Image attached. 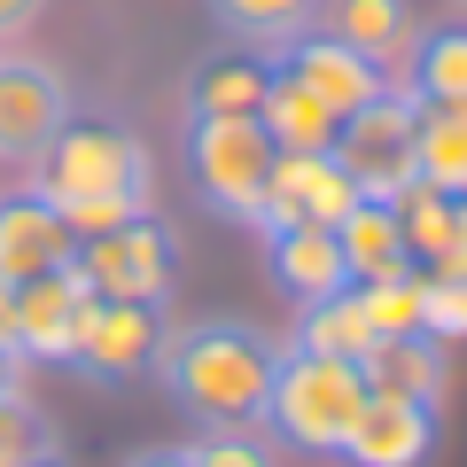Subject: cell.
Masks as SVG:
<instances>
[{
    "label": "cell",
    "mask_w": 467,
    "mask_h": 467,
    "mask_svg": "<svg viewBox=\"0 0 467 467\" xmlns=\"http://www.w3.org/2000/svg\"><path fill=\"white\" fill-rule=\"evenodd\" d=\"M429 451H436V405L367 389V405H358V420H350L335 460H350V467H429Z\"/></svg>",
    "instance_id": "obj_12"
},
{
    "label": "cell",
    "mask_w": 467,
    "mask_h": 467,
    "mask_svg": "<svg viewBox=\"0 0 467 467\" xmlns=\"http://www.w3.org/2000/svg\"><path fill=\"white\" fill-rule=\"evenodd\" d=\"M281 343L250 319H180L156 343V382L195 429H265Z\"/></svg>",
    "instance_id": "obj_1"
},
{
    "label": "cell",
    "mask_w": 467,
    "mask_h": 467,
    "mask_svg": "<svg viewBox=\"0 0 467 467\" xmlns=\"http://www.w3.org/2000/svg\"><path fill=\"white\" fill-rule=\"evenodd\" d=\"M257 125L273 133V149H281V156H312V149H327V140H335V109H327V101H312L296 78H281V70L265 78Z\"/></svg>",
    "instance_id": "obj_21"
},
{
    "label": "cell",
    "mask_w": 467,
    "mask_h": 467,
    "mask_svg": "<svg viewBox=\"0 0 467 467\" xmlns=\"http://www.w3.org/2000/svg\"><path fill=\"white\" fill-rule=\"evenodd\" d=\"M358 312H367L374 335H413V327H420V273L367 281V288H358Z\"/></svg>",
    "instance_id": "obj_26"
},
{
    "label": "cell",
    "mask_w": 467,
    "mask_h": 467,
    "mask_svg": "<svg viewBox=\"0 0 467 467\" xmlns=\"http://www.w3.org/2000/svg\"><path fill=\"white\" fill-rule=\"evenodd\" d=\"M367 405V374L358 358H327V350H281V367H273V398H265V429L288 436L296 451H343L350 420Z\"/></svg>",
    "instance_id": "obj_3"
},
{
    "label": "cell",
    "mask_w": 467,
    "mask_h": 467,
    "mask_svg": "<svg viewBox=\"0 0 467 467\" xmlns=\"http://www.w3.org/2000/svg\"><path fill=\"white\" fill-rule=\"evenodd\" d=\"M195 467H273V451L257 444V429H202V444H187Z\"/></svg>",
    "instance_id": "obj_28"
},
{
    "label": "cell",
    "mask_w": 467,
    "mask_h": 467,
    "mask_svg": "<svg viewBox=\"0 0 467 467\" xmlns=\"http://www.w3.org/2000/svg\"><path fill=\"white\" fill-rule=\"evenodd\" d=\"M312 24H319L327 39H343V47L374 55L382 70H398V63H405V47H413V32H420L413 0H319Z\"/></svg>",
    "instance_id": "obj_16"
},
{
    "label": "cell",
    "mask_w": 467,
    "mask_h": 467,
    "mask_svg": "<svg viewBox=\"0 0 467 467\" xmlns=\"http://www.w3.org/2000/svg\"><path fill=\"white\" fill-rule=\"evenodd\" d=\"M451 8H467V0H451Z\"/></svg>",
    "instance_id": "obj_34"
},
{
    "label": "cell",
    "mask_w": 467,
    "mask_h": 467,
    "mask_svg": "<svg viewBox=\"0 0 467 467\" xmlns=\"http://www.w3.org/2000/svg\"><path fill=\"white\" fill-rule=\"evenodd\" d=\"M86 304H94V288H86L78 257L55 273H39V281L16 288V350L32 358V367H70V343H78V319Z\"/></svg>",
    "instance_id": "obj_10"
},
{
    "label": "cell",
    "mask_w": 467,
    "mask_h": 467,
    "mask_svg": "<svg viewBox=\"0 0 467 467\" xmlns=\"http://www.w3.org/2000/svg\"><path fill=\"white\" fill-rule=\"evenodd\" d=\"M70 125V78L39 55H0V164L24 171Z\"/></svg>",
    "instance_id": "obj_7"
},
{
    "label": "cell",
    "mask_w": 467,
    "mask_h": 467,
    "mask_svg": "<svg viewBox=\"0 0 467 467\" xmlns=\"http://www.w3.org/2000/svg\"><path fill=\"white\" fill-rule=\"evenodd\" d=\"M24 171H32V195H47L78 242L140 218L149 211V187H156L149 149H140L125 125H86V117H70Z\"/></svg>",
    "instance_id": "obj_2"
},
{
    "label": "cell",
    "mask_w": 467,
    "mask_h": 467,
    "mask_svg": "<svg viewBox=\"0 0 467 467\" xmlns=\"http://www.w3.org/2000/svg\"><path fill=\"white\" fill-rule=\"evenodd\" d=\"M24 382H32V358L0 343V398H24Z\"/></svg>",
    "instance_id": "obj_31"
},
{
    "label": "cell",
    "mask_w": 467,
    "mask_h": 467,
    "mask_svg": "<svg viewBox=\"0 0 467 467\" xmlns=\"http://www.w3.org/2000/svg\"><path fill=\"white\" fill-rule=\"evenodd\" d=\"M398 226L405 250H413V273H467V218L460 195H436V187H405L398 195Z\"/></svg>",
    "instance_id": "obj_18"
},
{
    "label": "cell",
    "mask_w": 467,
    "mask_h": 467,
    "mask_svg": "<svg viewBox=\"0 0 467 467\" xmlns=\"http://www.w3.org/2000/svg\"><path fill=\"white\" fill-rule=\"evenodd\" d=\"M350 202H358V187H350V171L335 164L327 149H312V156H273L257 234H273V226H335Z\"/></svg>",
    "instance_id": "obj_11"
},
{
    "label": "cell",
    "mask_w": 467,
    "mask_h": 467,
    "mask_svg": "<svg viewBox=\"0 0 467 467\" xmlns=\"http://www.w3.org/2000/svg\"><path fill=\"white\" fill-rule=\"evenodd\" d=\"M78 273L94 296H117V304H171L180 288V234L164 226L156 211L125 218L109 234H86L78 242Z\"/></svg>",
    "instance_id": "obj_5"
},
{
    "label": "cell",
    "mask_w": 467,
    "mask_h": 467,
    "mask_svg": "<svg viewBox=\"0 0 467 467\" xmlns=\"http://www.w3.org/2000/svg\"><path fill=\"white\" fill-rule=\"evenodd\" d=\"M39 460H63L55 420L32 398H0V467H39Z\"/></svg>",
    "instance_id": "obj_25"
},
{
    "label": "cell",
    "mask_w": 467,
    "mask_h": 467,
    "mask_svg": "<svg viewBox=\"0 0 467 467\" xmlns=\"http://www.w3.org/2000/svg\"><path fill=\"white\" fill-rule=\"evenodd\" d=\"M39 467H63V460H39Z\"/></svg>",
    "instance_id": "obj_33"
},
{
    "label": "cell",
    "mask_w": 467,
    "mask_h": 467,
    "mask_svg": "<svg viewBox=\"0 0 467 467\" xmlns=\"http://www.w3.org/2000/svg\"><path fill=\"white\" fill-rule=\"evenodd\" d=\"M413 125H420V101L413 94H374L367 109H350L343 125H335V140H327V156L350 171V187L358 195H382V202H398L405 187L420 180V156H413Z\"/></svg>",
    "instance_id": "obj_6"
},
{
    "label": "cell",
    "mask_w": 467,
    "mask_h": 467,
    "mask_svg": "<svg viewBox=\"0 0 467 467\" xmlns=\"http://www.w3.org/2000/svg\"><path fill=\"white\" fill-rule=\"evenodd\" d=\"M420 335L436 343L467 335V273H420Z\"/></svg>",
    "instance_id": "obj_27"
},
{
    "label": "cell",
    "mask_w": 467,
    "mask_h": 467,
    "mask_svg": "<svg viewBox=\"0 0 467 467\" xmlns=\"http://www.w3.org/2000/svg\"><path fill=\"white\" fill-rule=\"evenodd\" d=\"M413 156H420V187L467 195V101H420Z\"/></svg>",
    "instance_id": "obj_20"
},
{
    "label": "cell",
    "mask_w": 467,
    "mask_h": 467,
    "mask_svg": "<svg viewBox=\"0 0 467 467\" xmlns=\"http://www.w3.org/2000/svg\"><path fill=\"white\" fill-rule=\"evenodd\" d=\"M405 94L413 101H467V24L413 32V47H405Z\"/></svg>",
    "instance_id": "obj_22"
},
{
    "label": "cell",
    "mask_w": 467,
    "mask_h": 467,
    "mask_svg": "<svg viewBox=\"0 0 467 467\" xmlns=\"http://www.w3.org/2000/svg\"><path fill=\"white\" fill-rule=\"evenodd\" d=\"M358 374H367V389H382V398H413V405H436L444 413V382H451V350L436 343V335H374L367 350H358Z\"/></svg>",
    "instance_id": "obj_14"
},
{
    "label": "cell",
    "mask_w": 467,
    "mask_h": 467,
    "mask_svg": "<svg viewBox=\"0 0 467 467\" xmlns=\"http://www.w3.org/2000/svg\"><path fill=\"white\" fill-rule=\"evenodd\" d=\"M335 242H343L350 288L413 273V250H405V226H398V202H382V195H358V202H350V211L335 218Z\"/></svg>",
    "instance_id": "obj_17"
},
{
    "label": "cell",
    "mask_w": 467,
    "mask_h": 467,
    "mask_svg": "<svg viewBox=\"0 0 467 467\" xmlns=\"http://www.w3.org/2000/svg\"><path fill=\"white\" fill-rule=\"evenodd\" d=\"M117 467H195V460H187V444H140V451H125Z\"/></svg>",
    "instance_id": "obj_30"
},
{
    "label": "cell",
    "mask_w": 467,
    "mask_h": 467,
    "mask_svg": "<svg viewBox=\"0 0 467 467\" xmlns=\"http://www.w3.org/2000/svg\"><path fill=\"white\" fill-rule=\"evenodd\" d=\"M296 350H327V358H358V350L374 343L367 312H358V288H343V296H319V304H296Z\"/></svg>",
    "instance_id": "obj_23"
},
{
    "label": "cell",
    "mask_w": 467,
    "mask_h": 467,
    "mask_svg": "<svg viewBox=\"0 0 467 467\" xmlns=\"http://www.w3.org/2000/svg\"><path fill=\"white\" fill-rule=\"evenodd\" d=\"M273 70H281V78H296L312 101H327V109H335V125H343L350 109H367L374 94H389V70L374 63V55L343 47V39L312 32V24H304L296 39H281V47H273Z\"/></svg>",
    "instance_id": "obj_9"
},
{
    "label": "cell",
    "mask_w": 467,
    "mask_h": 467,
    "mask_svg": "<svg viewBox=\"0 0 467 467\" xmlns=\"http://www.w3.org/2000/svg\"><path fill=\"white\" fill-rule=\"evenodd\" d=\"M265 257H273V281H281L288 304H319V296H343L350 288V265H343L335 226H273Z\"/></svg>",
    "instance_id": "obj_15"
},
{
    "label": "cell",
    "mask_w": 467,
    "mask_h": 467,
    "mask_svg": "<svg viewBox=\"0 0 467 467\" xmlns=\"http://www.w3.org/2000/svg\"><path fill=\"white\" fill-rule=\"evenodd\" d=\"M273 133L257 117H187V180L234 226H257L265 211V180H273Z\"/></svg>",
    "instance_id": "obj_4"
},
{
    "label": "cell",
    "mask_w": 467,
    "mask_h": 467,
    "mask_svg": "<svg viewBox=\"0 0 467 467\" xmlns=\"http://www.w3.org/2000/svg\"><path fill=\"white\" fill-rule=\"evenodd\" d=\"M319 0H211L218 32L250 39V47H281V39H296L304 24H312Z\"/></svg>",
    "instance_id": "obj_24"
},
{
    "label": "cell",
    "mask_w": 467,
    "mask_h": 467,
    "mask_svg": "<svg viewBox=\"0 0 467 467\" xmlns=\"http://www.w3.org/2000/svg\"><path fill=\"white\" fill-rule=\"evenodd\" d=\"M156 343H164V304L94 296L78 319V343H70V367L94 374V382H140L156 367Z\"/></svg>",
    "instance_id": "obj_8"
},
{
    "label": "cell",
    "mask_w": 467,
    "mask_h": 467,
    "mask_svg": "<svg viewBox=\"0 0 467 467\" xmlns=\"http://www.w3.org/2000/svg\"><path fill=\"white\" fill-rule=\"evenodd\" d=\"M0 343L16 350V288H8V281H0Z\"/></svg>",
    "instance_id": "obj_32"
},
{
    "label": "cell",
    "mask_w": 467,
    "mask_h": 467,
    "mask_svg": "<svg viewBox=\"0 0 467 467\" xmlns=\"http://www.w3.org/2000/svg\"><path fill=\"white\" fill-rule=\"evenodd\" d=\"M265 78L273 63H257V55H211L187 70V117H257Z\"/></svg>",
    "instance_id": "obj_19"
},
{
    "label": "cell",
    "mask_w": 467,
    "mask_h": 467,
    "mask_svg": "<svg viewBox=\"0 0 467 467\" xmlns=\"http://www.w3.org/2000/svg\"><path fill=\"white\" fill-rule=\"evenodd\" d=\"M39 16H47V0H0V47H16Z\"/></svg>",
    "instance_id": "obj_29"
},
{
    "label": "cell",
    "mask_w": 467,
    "mask_h": 467,
    "mask_svg": "<svg viewBox=\"0 0 467 467\" xmlns=\"http://www.w3.org/2000/svg\"><path fill=\"white\" fill-rule=\"evenodd\" d=\"M70 257H78V234L63 226V211L47 195H32V187L24 195H0V281L8 288L70 265Z\"/></svg>",
    "instance_id": "obj_13"
}]
</instances>
